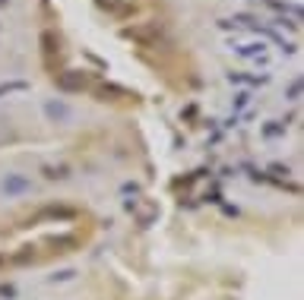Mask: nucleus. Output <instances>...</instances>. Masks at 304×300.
<instances>
[{"label": "nucleus", "instance_id": "1", "mask_svg": "<svg viewBox=\"0 0 304 300\" xmlns=\"http://www.w3.org/2000/svg\"><path fill=\"white\" fill-rule=\"evenodd\" d=\"M57 86H61L64 92H79V89L86 86V76L76 73V70H70V73H61V76H57Z\"/></svg>", "mask_w": 304, "mask_h": 300}, {"label": "nucleus", "instance_id": "2", "mask_svg": "<svg viewBox=\"0 0 304 300\" xmlns=\"http://www.w3.org/2000/svg\"><path fill=\"white\" fill-rule=\"evenodd\" d=\"M44 111H48V117H57V120H64L70 111H67V104H61V101H48V107H44Z\"/></svg>", "mask_w": 304, "mask_h": 300}, {"label": "nucleus", "instance_id": "3", "mask_svg": "<svg viewBox=\"0 0 304 300\" xmlns=\"http://www.w3.org/2000/svg\"><path fill=\"white\" fill-rule=\"evenodd\" d=\"M16 190H26V180H22V177H13L7 184V193H16Z\"/></svg>", "mask_w": 304, "mask_h": 300}, {"label": "nucleus", "instance_id": "4", "mask_svg": "<svg viewBox=\"0 0 304 300\" xmlns=\"http://www.w3.org/2000/svg\"><path fill=\"white\" fill-rule=\"evenodd\" d=\"M98 7H105V10H121L118 0H98Z\"/></svg>", "mask_w": 304, "mask_h": 300}, {"label": "nucleus", "instance_id": "5", "mask_svg": "<svg viewBox=\"0 0 304 300\" xmlns=\"http://www.w3.org/2000/svg\"><path fill=\"white\" fill-rule=\"evenodd\" d=\"M288 95H291V98H298V95H301V82H295V86L288 89Z\"/></svg>", "mask_w": 304, "mask_h": 300}, {"label": "nucleus", "instance_id": "6", "mask_svg": "<svg viewBox=\"0 0 304 300\" xmlns=\"http://www.w3.org/2000/svg\"><path fill=\"white\" fill-rule=\"evenodd\" d=\"M4 4H7V0H0V7H4Z\"/></svg>", "mask_w": 304, "mask_h": 300}]
</instances>
